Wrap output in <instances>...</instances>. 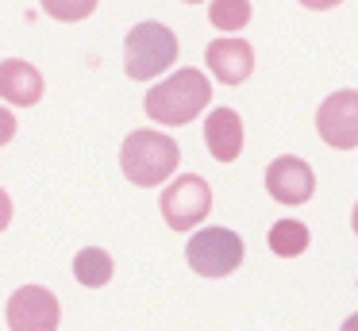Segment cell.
<instances>
[{
  "instance_id": "6da1fadb",
  "label": "cell",
  "mask_w": 358,
  "mask_h": 331,
  "mask_svg": "<svg viewBox=\"0 0 358 331\" xmlns=\"http://www.w3.org/2000/svg\"><path fill=\"white\" fill-rule=\"evenodd\" d=\"M208 100H212L208 77H204L201 69H178L173 77H166L162 85H155V89L147 92L143 108H147V115L155 123H173V127H178V123L193 120Z\"/></svg>"
},
{
  "instance_id": "7a4b0ae2",
  "label": "cell",
  "mask_w": 358,
  "mask_h": 331,
  "mask_svg": "<svg viewBox=\"0 0 358 331\" xmlns=\"http://www.w3.org/2000/svg\"><path fill=\"white\" fill-rule=\"evenodd\" d=\"M178 162H181L178 143L150 127L131 131L120 146V166H124V177L131 185H162L178 169Z\"/></svg>"
},
{
  "instance_id": "3957f363",
  "label": "cell",
  "mask_w": 358,
  "mask_h": 331,
  "mask_svg": "<svg viewBox=\"0 0 358 331\" xmlns=\"http://www.w3.org/2000/svg\"><path fill=\"white\" fill-rule=\"evenodd\" d=\"M178 62V35L166 23H139L124 38V69L131 81H150Z\"/></svg>"
},
{
  "instance_id": "277c9868",
  "label": "cell",
  "mask_w": 358,
  "mask_h": 331,
  "mask_svg": "<svg viewBox=\"0 0 358 331\" xmlns=\"http://www.w3.org/2000/svg\"><path fill=\"white\" fill-rule=\"evenodd\" d=\"M185 258L201 277H227L243 266V239L227 227H204L189 239Z\"/></svg>"
},
{
  "instance_id": "5b68a950",
  "label": "cell",
  "mask_w": 358,
  "mask_h": 331,
  "mask_svg": "<svg viewBox=\"0 0 358 331\" xmlns=\"http://www.w3.org/2000/svg\"><path fill=\"white\" fill-rule=\"evenodd\" d=\"M158 208H162V220L170 223L173 231H193L212 208V189H208L204 177L185 174V177H178L173 185H166L162 204Z\"/></svg>"
},
{
  "instance_id": "8992f818",
  "label": "cell",
  "mask_w": 358,
  "mask_h": 331,
  "mask_svg": "<svg viewBox=\"0 0 358 331\" xmlns=\"http://www.w3.org/2000/svg\"><path fill=\"white\" fill-rule=\"evenodd\" d=\"M8 328L12 331H58V320H62V308H58V297L43 285H24L8 297Z\"/></svg>"
},
{
  "instance_id": "52a82bcc",
  "label": "cell",
  "mask_w": 358,
  "mask_h": 331,
  "mask_svg": "<svg viewBox=\"0 0 358 331\" xmlns=\"http://www.w3.org/2000/svg\"><path fill=\"white\" fill-rule=\"evenodd\" d=\"M316 131L327 146H335V150L358 146V92L355 89L331 92L316 112Z\"/></svg>"
},
{
  "instance_id": "ba28073f",
  "label": "cell",
  "mask_w": 358,
  "mask_h": 331,
  "mask_svg": "<svg viewBox=\"0 0 358 331\" xmlns=\"http://www.w3.org/2000/svg\"><path fill=\"white\" fill-rule=\"evenodd\" d=\"M266 189L278 204H304L316 189V177H312V166L293 154L285 158H273L270 169H266Z\"/></svg>"
},
{
  "instance_id": "9c48e42d",
  "label": "cell",
  "mask_w": 358,
  "mask_h": 331,
  "mask_svg": "<svg viewBox=\"0 0 358 331\" xmlns=\"http://www.w3.org/2000/svg\"><path fill=\"white\" fill-rule=\"evenodd\" d=\"M204 62L224 85H243L255 69V50H250L247 38H216L204 54Z\"/></svg>"
},
{
  "instance_id": "30bf717a",
  "label": "cell",
  "mask_w": 358,
  "mask_h": 331,
  "mask_svg": "<svg viewBox=\"0 0 358 331\" xmlns=\"http://www.w3.org/2000/svg\"><path fill=\"white\" fill-rule=\"evenodd\" d=\"M43 73L24 58H8L0 62V97L8 104H20V108H31L43 100Z\"/></svg>"
},
{
  "instance_id": "8fae6325",
  "label": "cell",
  "mask_w": 358,
  "mask_h": 331,
  "mask_svg": "<svg viewBox=\"0 0 358 331\" xmlns=\"http://www.w3.org/2000/svg\"><path fill=\"white\" fill-rule=\"evenodd\" d=\"M204 143H208L216 162H235L243 150V120L231 108H216L204 123Z\"/></svg>"
},
{
  "instance_id": "7c38bea8",
  "label": "cell",
  "mask_w": 358,
  "mask_h": 331,
  "mask_svg": "<svg viewBox=\"0 0 358 331\" xmlns=\"http://www.w3.org/2000/svg\"><path fill=\"white\" fill-rule=\"evenodd\" d=\"M73 277H78L81 285H89V289L108 285L112 281V254L101 251V246H85V251H78V258H73Z\"/></svg>"
},
{
  "instance_id": "4fadbf2b",
  "label": "cell",
  "mask_w": 358,
  "mask_h": 331,
  "mask_svg": "<svg viewBox=\"0 0 358 331\" xmlns=\"http://www.w3.org/2000/svg\"><path fill=\"white\" fill-rule=\"evenodd\" d=\"M304 246H308V227L304 223L281 220L270 227V251L278 258H296V254H304Z\"/></svg>"
},
{
  "instance_id": "5bb4252c",
  "label": "cell",
  "mask_w": 358,
  "mask_h": 331,
  "mask_svg": "<svg viewBox=\"0 0 358 331\" xmlns=\"http://www.w3.org/2000/svg\"><path fill=\"white\" fill-rule=\"evenodd\" d=\"M208 20L216 23L220 31H239L243 23L250 20V4L247 0H212Z\"/></svg>"
},
{
  "instance_id": "9a60e30c",
  "label": "cell",
  "mask_w": 358,
  "mask_h": 331,
  "mask_svg": "<svg viewBox=\"0 0 358 331\" xmlns=\"http://www.w3.org/2000/svg\"><path fill=\"white\" fill-rule=\"evenodd\" d=\"M12 135H16V115L8 108H0V146L12 143Z\"/></svg>"
},
{
  "instance_id": "2e32d148",
  "label": "cell",
  "mask_w": 358,
  "mask_h": 331,
  "mask_svg": "<svg viewBox=\"0 0 358 331\" xmlns=\"http://www.w3.org/2000/svg\"><path fill=\"white\" fill-rule=\"evenodd\" d=\"M47 12H50V15H62V20H66V15H70V20H78V15H89V12H93V4H89V0H85V4H78V8H62V4H47Z\"/></svg>"
},
{
  "instance_id": "e0dca14e",
  "label": "cell",
  "mask_w": 358,
  "mask_h": 331,
  "mask_svg": "<svg viewBox=\"0 0 358 331\" xmlns=\"http://www.w3.org/2000/svg\"><path fill=\"white\" fill-rule=\"evenodd\" d=\"M8 223H12V200H8V192L0 189V231L8 227Z\"/></svg>"
},
{
  "instance_id": "ac0fdd59",
  "label": "cell",
  "mask_w": 358,
  "mask_h": 331,
  "mask_svg": "<svg viewBox=\"0 0 358 331\" xmlns=\"http://www.w3.org/2000/svg\"><path fill=\"white\" fill-rule=\"evenodd\" d=\"M339 331H358V312H355V316H350V320H347V323H343V328H339Z\"/></svg>"
},
{
  "instance_id": "d6986e66",
  "label": "cell",
  "mask_w": 358,
  "mask_h": 331,
  "mask_svg": "<svg viewBox=\"0 0 358 331\" xmlns=\"http://www.w3.org/2000/svg\"><path fill=\"white\" fill-rule=\"evenodd\" d=\"M350 223H355V235H358V204H355V216H350Z\"/></svg>"
}]
</instances>
